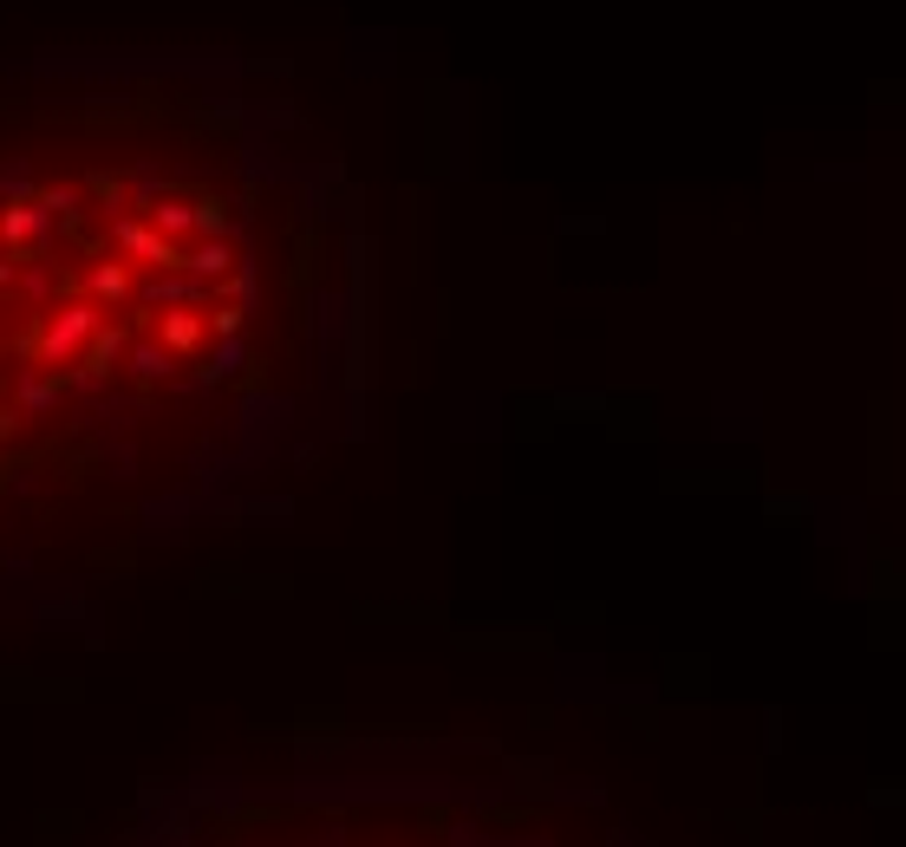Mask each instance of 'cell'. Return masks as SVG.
<instances>
[{
	"label": "cell",
	"mask_w": 906,
	"mask_h": 847,
	"mask_svg": "<svg viewBox=\"0 0 906 847\" xmlns=\"http://www.w3.org/2000/svg\"><path fill=\"white\" fill-rule=\"evenodd\" d=\"M365 196L268 60L0 46V607L262 508L359 424Z\"/></svg>",
	"instance_id": "6da1fadb"
},
{
	"label": "cell",
	"mask_w": 906,
	"mask_h": 847,
	"mask_svg": "<svg viewBox=\"0 0 906 847\" xmlns=\"http://www.w3.org/2000/svg\"><path fill=\"white\" fill-rule=\"evenodd\" d=\"M163 847H587L542 808L457 789H287L222 802Z\"/></svg>",
	"instance_id": "7a4b0ae2"
}]
</instances>
